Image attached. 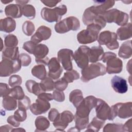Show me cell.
<instances>
[{"label":"cell","instance_id":"20","mask_svg":"<svg viewBox=\"0 0 132 132\" xmlns=\"http://www.w3.org/2000/svg\"><path fill=\"white\" fill-rule=\"evenodd\" d=\"M5 13L6 16L11 18H19L23 14L22 6L19 4H9L5 7Z\"/></svg>","mask_w":132,"mask_h":132},{"label":"cell","instance_id":"45","mask_svg":"<svg viewBox=\"0 0 132 132\" xmlns=\"http://www.w3.org/2000/svg\"><path fill=\"white\" fill-rule=\"evenodd\" d=\"M68 85V82L63 77L58 79L55 82V88L56 90L60 91L64 90L67 88Z\"/></svg>","mask_w":132,"mask_h":132},{"label":"cell","instance_id":"5","mask_svg":"<svg viewBox=\"0 0 132 132\" xmlns=\"http://www.w3.org/2000/svg\"><path fill=\"white\" fill-rule=\"evenodd\" d=\"M80 28L79 20L73 16H69L60 21L55 25V30L59 34H64L70 30L76 31Z\"/></svg>","mask_w":132,"mask_h":132},{"label":"cell","instance_id":"48","mask_svg":"<svg viewBox=\"0 0 132 132\" xmlns=\"http://www.w3.org/2000/svg\"><path fill=\"white\" fill-rule=\"evenodd\" d=\"M11 89L9 88L8 85L5 83L1 82L0 84V94L1 97H4L10 94Z\"/></svg>","mask_w":132,"mask_h":132},{"label":"cell","instance_id":"23","mask_svg":"<svg viewBox=\"0 0 132 132\" xmlns=\"http://www.w3.org/2000/svg\"><path fill=\"white\" fill-rule=\"evenodd\" d=\"M104 53V50L101 46L99 45L92 47L91 48H90L89 54V62L95 63L101 60Z\"/></svg>","mask_w":132,"mask_h":132},{"label":"cell","instance_id":"14","mask_svg":"<svg viewBox=\"0 0 132 132\" xmlns=\"http://www.w3.org/2000/svg\"><path fill=\"white\" fill-rule=\"evenodd\" d=\"M50 107L51 104L49 101L38 97L36 102L30 105V110L34 114L39 115L46 112Z\"/></svg>","mask_w":132,"mask_h":132},{"label":"cell","instance_id":"22","mask_svg":"<svg viewBox=\"0 0 132 132\" xmlns=\"http://www.w3.org/2000/svg\"><path fill=\"white\" fill-rule=\"evenodd\" d=\"M16 27V23L13 18L7 17L0 21V30L7 33L13 31Z\"/></svg>","mask_w":132,"mask_h":132},{"label":"cell","instance_id":"13","mask_svg":"<svg viewBox=\"0 0 132 132\" xmlns=\"http://www.w3.org/2000/svg\"><path fill=\"white\" fill-rule=\"evenodd\" d=\"M95 111L98 118L104 121H111V107L103 100L97 98Z\"/></svg>","mask_w":132,"mask_h":132},{"label":"cell","instance_id":"15","mask_svg":"<svg viewBox=\"0 0 132 132\" xmlns=\"http://www.w3.org/2000/svg\"><path fill=\"white\" fill-rule=\"evenodd\" d=\"M52 35V31L50 28L42 25L40 26L31 37L30 41L34 43L38 44L43 40L48 39Z\"/></svg>","mask_w":132,"mask_h":132},{"label":"cell","instance_id":"57","mask_svg":"<svg viewBox=\"0 0 132 132\" xmlns=\"http://www.w3.org/2000/svg\"><path fill=\"white\" fill-rule=\"evenodd\" d=\"M15 2L18 4L21 5V6H23L26 5V4L28 2H29V1H15Z\"/></svg>","mask_w":132,"mask_h":132},{"label":"cell","instance_id":"21","mask_svg":"<svg viewBox=\"0 0 132 132\" xmlns=\"http://www.w3.org/2000/svg\"><path fill=\"white\" fill-rule=\"evenodd\" d=\"M117 39L123 41L131 38V24L128 23L125 25L119 28L117 30Z\"/></svg>","mask_w":132,"mask_h":132},{"label":"cell","instance_id":"33","mask_svg":"<svg viewBox=\"0 0 132 132\" xmlns=\"http://www.w3.org/2000/svg\"><path fill=\"white\" fill-rule=\"evenodd\" d=\"M40 86L43 92L51 91L55 88V82L50 77H45L40 82Z\"/></svg>","mask_w":132,"mask_h":132},{"label":"cell","instance_id":"39","mask_svg":"<svg viewBox=\"0 0 132 132\" xmlns=\"http://www.w3.org/2000/svg\"><path fill=\"white\" fill-rule=\"evenodd\" d=\"M4 43L6 47H16V45L18 44V40L15 35L9 34L5 38Z\"/></svg>","mask_w":132,"mask_h":132},{"label":"cell","instance_id":"46","mask_svg":"<svg viewBox=\"0 0 132 132\" xmlns=\"http://www.w3.org/2000/svg\"><path fill=\"white\" fill-rule=\"evenodd\" d=\"M37 44L34 43L31 41L25 42L23 45V48L30 54H34L35 48Z\"/></svg>","mask_w":132,"mask_h":132},{"label":"cell","instance_id":"8","mask_svg":"<svg viewBox=\"0 0 132 132\" xmlns=\"http://www.w3.org/2000/svg\"><path fill=\"white\" fill-rule=\"evenodd\" d=\"M117 36L115 32L109 30L104 31L100 33L97 38V42L100 45H106L109 50L117 49L119 44L117 41Z\"/></svg>","mask_w":132,"mask_h":132},{"label":"cell","instance_id":"38","mask_svg":"<svg viewBox=\"0 0 132 132\" xmlns=\"http://www.w3.org/2000/svg\"><path fill=\"white\" fill-rule=\"evenodd\" d=\"M10 95L16 100H21L25 97V94L22 88L20 86H15L11 89Z\"/></svg>","mask_w":132,"mask_h":132},{"label":"cell","instance_id":"51","mask_svg":"<svg viewBox=\"0 0 132 132\" xmlns=\"http://www.w3.org/2000/svg\"><path fill=\"white\" fill-rule=\"evenodd\" d=\"M117 57V55L115 53L111 52H107L104 53L102 60L103 61V62L106 63L107 61L109 59L113 57Z\"/></svg>","mask_w":132,"mask_h":132},{"label":"cell","instance_id":"43","mask_svg":"<svg viewBox=\"0 0 132 132\" xmlns=\"http://www.w3.org/2000/svg\"><path fill=\"white\" fill-rule=\"evenodd\" d=\"M22 79L21 77L18 75H12L9 79V85L12 88L15 86H18L21 85Z\"/></svg>","mask_w":132,"mask_h":132},{"label":"cell","instance_id":"42","mask_svg":"<svg viewBox=\"0 0 132 132\" xmlns=\"http://www.w3.org/2000/svg\"><path fill=\"white\" fill-rule=\"evenodd\" d=\"M30 105L31 101L30 98L27 96H25V97L19 100L18 108L20 109L27 110L29 108H30Z\"/></svg>","mask_w":132,"mask_h":132},{"label":"cell","instance_id":"35","mask_svg":"<svg viewBox=\"0 0 132 132\" xmlns=\"http://www.w3.org/2000/svg\"><path fill=\"white\" fill-rule=\"evenodd\" d=\"M75 122V127L80 131L81 130L87 128L89 124V117L81 118L77 116H74Z\"/></svg>","mask_w":132,"mask_h":132},{"label":"cell","instance_id":"56","mask_svg":"<svg viewBox=\"0 0 132 132\" xmlns=\"http://www.w3.org/2000/svg\"><path fill=\"white\" fill-rule=\"evenodd\" d=\"M12 127L9 125H5L3 126H2L0 127V131L1 132H9L11 131L12 129Z\"/></svg>","mask_w":132,"mask_h":132},{"label":"cell","instance_id":"55","mask_svg":"<svg viewBox=\"0 0 132 132\" xmlns=\"http://www.w3.org/2000/svg\"><path fill=\"white\" fill-rule=\"evenodd\" d=\"M60 2L61 1H41V2L44 5L49 7H55L58 3H60Z\"/></svg>","mask_w":132,"mask_h":132},{"label":"cell","instance_id":"18","mask_svg":"<svg viewBox=\"0 0 132 132\" xmlns=\"http://www.w3.org/2000/svg\"><path fill=\"white\" fill-rule=\"evenodd\" d=\"M111 84L113 89L118 93H125L128 90L126 80L119 76H114L111 80Z\"/></svg>","mask_w":132,"mask_h":132},{"label":"cell","instance_id":"28","mask_svg":"<svg viewBox=\"0 0 132 132\" xmlns=\"http://www.w3.org/2000/svg\"><path fill=\"white\" fill-rule=\"evenodd\" d=\"M25 86L28 91L38 96L40 93L44 92L40 86V83H37L33 80H28L25 83Z\"/></svg>","mask_w":132,"mask_h":132},{"label":"cell","instance_id":"10","mask_svg":"<svg viewBox=\"0 0 132 132\" xmlns=\"http://www.w3.org/2000/svg\"><path fill=\"white\" fill-rule=\"evenodd\" d=\"M74 119V116L69 110H64L59 113L57 119L53 122V125L57 129L56 130L64 131V129Z\"/></svg>","mask_w":132,"mask_h":132},{"label":"cell","instance_id":"2","mask_svg":"<svg viewBox=\"0 0 132 132\" xmlns=\"http://www.w3.org/2000/svg\"><path fill=\"white\" fill-rule=\"evenodd\" d=\"M81 73V80L85 82H87L98 76L104 75L106 73V69L105 65L101 63L95 62L82 69Z\"/></svg>","mask_w":132,"mask_h":132},{"label":"cell","instance_id":"58","mask_svg":"<svg viewBox=\"0 0 132 132\" xmlns=\"http://www.w3.org/2000/svg\"><path fill=\"white\" fill-rule=\"evenodd\" d=\"M11 131H25V130L23 128H16L12 129Z\"/></svg>","mask_w":132,"mask_h":132},{"label":"cell","instance_id":"11","mask_svg":"<svg viewBox=\"0 0 132 132\" xmlns=\"http://www.w3.org/2000/svg\"><path fill=\"white\" fill-rule=\"evenodd\" d=\"M73 51L68 48H62L58 52L57 59L62 64L63 68L67 71H70L73 69L72 62L73 59Z\"/></svg>","mask_w":132,"mask_h":132},{"label":"cell","instance_id":"27","mask_svg":"<svg viewBox=\"0 0 132 132\" xmlns=\"http://www.w3.org/2000/svg\"><path fill=\"white\" fill-rule=\"evenodd\" d=\"M19 48L18 47H6L2 52V58L11 60H16L19 58Z\"/></svg>","mask_w":132,"mask_h":132},{"label":"cell","instance_id":"30","mask_svg":"<svg viewBox=\"0 0 132 132\" xmlns=\"http://www.w3.org/2000/svg\"><path fill=\"white\" fill-rule=\"evenodd\" d=\"M82 91L79 89L73 90L69 94V101L76 108L83 100Z\"/></svg>","mask_w":132,"mask_h":132},{"label":"cell","instance_id":"17","mask_svg":"<svg viewBox=\"0 0 132 132\" xmlns=\"http://www.w3.org/2000/svg\"><path fill=\"white\" fill-rule=\"evenodd\" d=\"M94 5L90 7L91 11L97 15H103L108 9L112 7L114 1H94Z\"/></svg>","mask_w":132,"mask_h":132},{"label":"cell","instance_id":"32","mask_svg":"<svg viewBox=\"0 0 132 132\" xmlns=\"http://www.w3.org/2000/svg\"><path fill=\"white\" fill-rule=\"evenodd\" d=\"M31 73L34 76L40 80H43L46 76V71L44 65L39 64L35 65L31 69Z\"/></svg>","mask_w":132,"mask_h":132},{"label":"cell","instance_id":"50","mask_svg":"<svg viewBox=\"0 0 132 132\" xmlns=\"http://www.w3.org/2000/svg\"><path fill=\"white\" fill-rule=\"evenodd\" d=\"M59 113L56 108H52L48 112V118L50 121L54 122L58 117Z\"/></svg>","mask_w":132,"mask_h":132},{"label":"cell","instance_id":"12","mask_svg":"<svg viewBox=\"0 0 132 132\" xmlns=\"http://www.w3.org/2000/svg\"><path fill=\"white\" fill-rule=\"evenodd\" d=\"M116 116L121 119H127L131 117L132 103H118L111 106Z\"/></svg>","mask_w":132,"mask_h":132},{"label":"cell","instance_id":"7","mask_svg":"<svg viewBox=\"0 0 132 132\" xmlns=\"http://www.w3.org/2000/svg\"><path fill=\"white\" fill-rule=\"evenodd\" d=\"M97 103V98L92 95L88 96L83 99L80 104L76 107V116L85 118L89 117L91 110L95 107Z\"/></svg>","mask_w":132,"mask_h":132},{"label":"cell","instance_id":"19","mask_svg":"<svg viewBox=\"0 0 132 132\" xmlns=\"http://www.w3.org/2000/svg\"><path fill=\"white\" fill-rule=\"evenodd\" d=\"M106 72L108 74L120 73L123 69L122 61L119 58L113 57L107 61Z\"/></svg>","mask_w":132,"mask_h":132},{"label":"cell","instance_id":"59","mask_svg":"<svg viewBox=\"0 0 132 132\" xmlns=\"http://www.w3.org/2000/svg\"><path fill=\"white\" fill-rule=\"evenodd\" d=\"M13 1H1V2L4 3V4H8L9 3H10V2H12Z\"/></svg>","mask_w":132,"mask_h":132},{"label":"cell","instance_id":"25","mask_svg":"<svg viewBox=\"0 0 132 132\" xmlns=\"http://www.w3.org/2000/svg\"><path fill=\"white\" fill-rule=\"evenodd\" d=\"M48 47L44 44H39L36 45L34 55L35 56V61L44 59L48 53Z\"/></svg>","mask_w":132,"mask_h":132},{"label":"cell","instance_id":"6","mask_svg":"<svg viewBox=\"0 0 132 132\" xmlns=\"http://www.w3.org/2000/svg\"><path fill=\"white\" fill-rule=\"evenodd\" d=\"M21 66V62L19 58L14 60L4 58L0 63V76L7 77L16 73L20 70Z\"/></svg>","mask_w":132,"mask_h":132},{"label":"cell","instance_id":"24","mask_svg":"<svg viewBox=\"0 0 132 132\" xmlns=\"http://www.w3.org/2000/svg\"><path fill=\"white\" fill-rule=\"evenodd\" d=\"M132 55L131 40L123 42L118 52V55L120 57L124 59H128L131 57Z\"/></svg>","mask_w":132,"mask_h":132},{"label":"cell","instance_id":"53","mask_svg":"<svg viewBox=\"0 0 132 132\" xmlns=\"http://www.w3.org/2000/svg\"><path fill=\"white\" fill-rule=\"evenodd\" d=\"M123 130L124 131H132V119H129L123 125Z\"/></svg>","mask_w":132,"mask_h":132},{"label":"cell","instance_id":"16","mask_svg":"<svg viewBox=\"0 0 132 132\" xmlns=\"http://www.w3.org/2000/svg\"><path fill=\"white\" fill-rule=\"evenodd\" d=\"M47 66L49 70L48 77L53 79L59 78L63 71V69L60 65L58 59L56 57L52 58L49 60Z\"/></svg>","mask_w":132,"mask_h":132},{"label":"cell","instance_id":"41","mask_svg":"<svg viewBox=\"0 0 132 132\" xmlns=\"http://www.w3.org/2000/svg\"><path fill=\"white\" fill-rule=\"evenodd\" d=\"M35 30V25L29 21H25L22 25V30L25 35L30 36L32 35Z\"/></svg>","mask_w":132,"mask_h":132},{"label":"cell","instance_id":"31","mask_svg":"<svg viewBox=\"0 0 132 132\" xmlns=\"http://www.w3.org/2000/svg\"><path fill=\"white\" fill-rule=\"evenodd\" d=\"M3 98L2 105L5 109L8 111H12L16 109L17 106L16 99L10 95H7Z\"/></svg>","mask_w":132,"mask_h":132},{"label":"cell","instance_id":"34","mask_svg":"<svg viewBox=\"0 0 132 132\" xmlns=\"http://www.w3.org/2000/svg\"><path fill=\"white\" fill-rule=\"evenodd\" d=\"M96 15L97 14H95L91 11L90 7L87 8L84 11V13L82 15V20L84 24L86 26L92 24L94 19Z\"/></svg>","mask_w":132,"mask_h":132},{"label":"cell","instance_id":"3","mask_svg":"<svg viewBox=\"0 0 132 132\" xmlns=\"http://www.w3.org/2000/svg\"><path fill=\"white\" fill-rule=\"evenodd\" d=\"M67 12V6L61 5L54 8H43L41 11V15L43 19L48 22H58L60 21L62 16L64 15Z\"/></svg>","mask_w":132,"mask_h":132},{"label":"cell","instance_id":"36","mask_svg":"<svg viewBox=\"0 0 132 132\" xmlns=\"http://www.w3.org/2000/svg\"><path fill=\"white\" fill-rule=\"evenodd\" d=\"M22 13L29 19H34L36 16V10L31 5L26 4L22 6Z\"/></svg>","mask_w":132,"mask_h":132},{"label":"cell","instance_id":"52","mask_svg":"<svg viewBox=\"0 0 132 132\" xmlns=\"http://www.w3.org/2000/svg\"><path fill=\"white\" fill-rule=\"evenodd\" d=\"M7 121L11 125H12L13 127H15L19 126L20 124V122H18L17 120H16V119L14 118L13 115L9 116L7 118Z\"/></svg>","mask_w":132,"mask_h":132},{"label":"cell","instance_id":"9","mask_svg":"<svg viewBox=\"0 0 132 132\" xmlns=\"http://www.w3.org/2000/svg\"><path fill=\"white\" fill-rule=\"evenodd\" d=\"M90 48L86 45H81L74 52L73 58L77 66L82 69L88 65Z\"/></svg>","mask_w":132,"mask_h":132},{"label":"cell","instance_id":"37","mask_svg":"<svg viewBox=\"0 0 132 132\" xmlns=\"http://www.w3.org/2000/svg\"><path fill=\"white\" fill-rule=\"evenodd\" d=\"M62 77L68 83H71L74 80H77L79 78V74L76 70L72 69L65 72Z\"/></svg>","mask_w":132,"mask_h":132},{"label":"cell","instance_id":"49","mask_svg":"<svg viewBox=\"0 0 132 132\" xmlns=\"http://www.w3.org/2000/svg\"><path fill=\"white\" fill-rule=\"evenodd\" d=\"M53 97L54 100L59 102H63L65 100L64 94L63 91H60L57 90L54 91L53 94Z\"/></svg>","mask_w":132,"mask_h":132},{"label":"cell","instance_id":"44","mask_svg":"<svg viewBox=\"0 0 132 132\" xmlns=\"http://www.w3.org/2000/svg\"><path fill=\"white\" fill-rule=\"evenodd\" d=\"M26 110H22L18 108L14 113V117L18 122H23L27 118Z\"/></svg>","mask_w":132,"mask_h":132},{"label":"cell","instance_id":"40","mask_svg":"<svg viewBox=\"0 0 132 132\" xmlns=\"http://www.w3.org/2000/svg\"><path fill=\"white\" fill-rule=\"evenodd\" d=\"M122 126V124L108 123L104 127L103 131L104 132L123 131Z\"/></svg>","mask_w":132,"mask_h":132},{"label":"cell","instance_id":"47","mask_svg":"<svg viewBox=\"0 0 132 132\" xmlns=\"http://www.w3.org/2000/svg\"><path fill=\"white\" fill-rule=\"evenodd\" d=\"M19 59L21 62L22 65L23 67H27L29 65L31 61L30 56L26 53H22L20 55Z\"/></svg>","mask_w":132,"mask_h":132},{"label":"cell","instance_id":"26","mask_svg":"<svg viewBox=\"0 0 132 132\" xmlns=\"http://www.w3.org/2000/svg\"><path fill=\"white\" fill-rule=\"evenodd\" d=\"M37 129L35 131H44L50 126V121L47 118L43 116H39L36 118L35 122Z\"/></svg>","mask_w":132,"mask_h":132},{"label":"cell","instance_id":"29","mask_svg":"<svg viewBox=\"0 0 132 132\" xmlns=\"http://www.w3.org/2000/svg\"><path fill=\"white\" fill-rule=\"evenodd\" d=\"M105 121L101 120L97 117H94L89 123L87 128L86 131H98L104 126Z\"/></svg>","mask_w":132,"mask_h":132},{"label":"cell","instance_id":"1","mask_svg":"<svg viewBox=\"0 0 132 132\" xmlns=\"http://www.w3.org/2000/svg\"><path fill=\"white\" fill-rule=\"evenodd\" d=\"M102 28L95 24L92 23L87 26L86 29L80 31L77 35V39L80 44H87L92 43L97 40L98 34Z\"/></svg>","mask_w":132,"mask_h":132},{"label":"cell","instance_id":"54","mask_svg":"<svg viewBox=\"0 0 132 132\" xmlns=\"http://www.w3.org/2000/svg\"><path fill=\"white\" fill-rule=\"evenodd\" d=\"M38 97L45 100L47 101H50L53 100V95L51 93H44V92L40 93L38 96Z\"/></svg>","mask_w":132,"mask_h":132},{"label":"cell","instance_id":"4","mask_svg":"<svg viewBox=\"0 0 132 132\" xmlns=\"http://www.w3.org/2000/svg\"><path fill=\"white\" fill-rule=\"evenodd\" d=\"M106 22L115 23L119 26H124L128 23V15L117 9H112L106 11L103 15Z\"/></svg>","mask_w":132,"mask_h":132}]
</instances>
